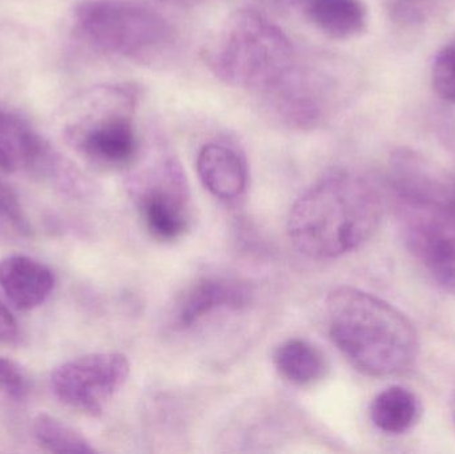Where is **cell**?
<instances>
[{"instance_id":"1","label":"cell","mask_w":455,"mask_h":454,"mask_svg":"<svg viewBox=\"0 0 455 454\" xmlns=\"http://www.w3.org/2000/svg\"><path fill=\"white\" fill-rule=\"evenodd\" d=\"M381 218V196L371 181L349 171H333L294 203L289 236L307 258L328 260L368 242Z\"/></svg>"},{"instance_id":"2","label":"cell","mask_w":455,"mask_h":454,"mask_svg":"<svg viewBox=\"0 0 455 454\" xmlns=\"http://www.w3.org/2000/svg\"><path fill=\"white\" fill-rule=\"evenodd\" d=\"M326 311L331 341L365 375H401L416 362V328L387 301L355 288L339 287L329 293Z\"/></svg>"},{"instance_id":"3","label":"cell","mask_w":455,"mask_h":454,"mask_svg":"<svg viewBox=\"0 0 455 454\" xmlns=\"http://www.w3.org/2000/svg\"><path fill=\"white\" fill-rule=\"evenodd\" d=\"M140 90L131 83L91 88L66 112L64 136L85 160L107 168H131L141 154L136 128Z\"/></svg>"},{"instance_id":"4","label":"cell","mask_w":455,"mask_h":454,"mask_svg":"<svg viewBox=\"0 0 455 454\" xmlns=\"http://www.w3.org/2000/svg\"><path fill=\"white\" fill-rule=\"evenodd\" d=\"M205 63L221 82L261 95L297 58L288 35L251 8L235 11L205 48Z\"/></svg>"},{"instance_id":"5","label":"cell","mask_w":455,"mask_h":454,"mask_svg":"<svg viewBox=\"0 0 455 454\" xmlns=\"http://www.w3.org/2000/svg\"><path fill=\"white\" fill-rule=\"evenodd\" d=\"M75 24L93 50L139 63L162 60L178 43L172 23L135 0H85L76 8Z\"/></svg>"},{"instance_id":"6","label":"cell","mask_w":455,"mask_h":454,"mask_svg":"<svg viewBox=\"0 0 455 454\" xmlns=\"http://www.w3.org/2000/svg\"><path fill=\"white\" fill-rule=\"evenodd\" d=\"M397 215L409 252L443 290L455 295V210L448 184L398 188Z\"/></svg>"},{"instance_id":"7","label":"cell","mask_w":455,"mask_h":454,"mask_svg":"<svg viewBox=\"0 0 455 454\" xmlns=\"http://www.w3.org/2000/svg\"><path fill=\"white\" fill-rule=\"evenodd\" d=\"M347 95L344 71L325 56L301 58L262 92L273 119L293 131H315L336 115Z\"/></svg>"},{"instance_id":"8","label":"cell","mask_w":455,"mask_h":454,"mask_svg":"<svg viewBox=\"0 0 455 454\" xmlns=\"http://www.w3.org/2000/svg\"><path fill=\"white\" fill-rule=\"evenodd\" d=\"M130 191L144 226L159 242H176L191 223V195L180 162L172 154L160 155L146 170L133 176Z\"/></svg>"},{"instance_id":"9","label":"cell","mask_w":455,"mask_h":454,"mask_svg":"<svg viewBox=\"0 0 455 454\" xmlns=\"http://www.w3.org/2000/svg\"><path fill=\"white\" fill-rule=\"evenodd\" d=\"M128 378L127 357L104 352L64 362L53 370L51 384L61 402L87 415L99 416Z\"/></svg>"},{"instance_id":"10","label":"cell","mask_w":455,"mask_h":454,"mask_svg":"<svg viewBox=\"0 0 455 454\" xmlns=\"http://www.w3.org/2000/svg\"><path fill=\"white\" fill-rule=\"evenodd\" d=\"M69 163L61 159L50 144L24 117L0 104V170H24L60 183Z\"/></svg>"},{"instance_id":"11","label":"cell","mask_w":455,"mask_h":454,"mask_svg":"<svg viewBox=\"0 0 455 454\" xmlns=\"http://www.w3.org/2000/svg\"><path fill=\"white\" fill-rule=\"evenodd\" d=\"M253 296V287L243 280L204 277L179 299L173 312L175 324L186 330L218 309L245 308Z\"/></svg>"},{"instance_id":"12","label":"cell","mask_w":455,"mask_h":454,"mask_svg":"<svg viewBox=\"0 0 455 454\" xmlns=\"http://www.w3.org/2000/svg\"><path fill=\"white\" fill-rule=\"evenodd\" d=\"M52 271L28 256L13 255L0 261V288L23 311L42 306L53 290Z\"/></svg>"},{"instance_id":"13","label":"cell","mask_w":455,"mask_h":454,"mask_svg":"<svg viewBox=\"0 0 455 454\" xmlns=\"http://www.w3.org/2000/svg\"><path fill=\"white\" fill-rule=\"evenodd\" d=\"M196 168L205 188L218 199H237L248 186L245 162L227 144L215 141L205 144L197 155Z\"/></svg>"},{"instance_id":"14","label":"cell","mask_w":455,"mask_h":454,"mask_svg":"<svg viewBox=\"0 0 455 454\" xmlns=\"http://www.w3.org/2000/svg\"><path fill=\"white\" fill-rule=\"evenodd\" d=\"M299 11L333 39H352L368 26V11L361 0H305Z\"/></svg>"},{"instance_id":"15","label":"cell","mask_w":455,"mask_h":454,"mask_svg":"<svg viewBox=\"0 0 455 454\" xmlns=\"http://www.w3.org/2000/svg\"><path fill=\"white\" fill-rule=\"evenodd\" d=\"M273 362L285 380L299 386H313L328 372L323 352L301 339L281 344L273 354Z\"/></svg>"},{"instance_id":"16","label":"cell","mask_w":455,"mask_h":454,"mask_svg":"<svg viewBox=\"0 0 455 454\" xmlns=\"http://www.w3.org/2000/svg\"><path fill=\"white\" fill-rule=\"evenodd\" d=\"M421 415V404L416 394L403 386H390L377 394L371 405L374 426L387 434L411 431Z\"/></svg>"},{"instance_id":"17","label":"cell","mask_w":455,"mask_h":454,"mask_svg":"<svg viewBox=\"0 0 455 454\" xmlns=\"http://www.w3.org/2000/svg\"><path fill=\"white\" fill-rule=\"evenodd\" d=\"M34 436L43 450L52 453H93L84 436L53 416L40 413L34 420Z\"/></svg>"},{"instance_id":"18","label":"cell","mask_w":455,"mask_h":454,"mask_svg":"<svg viewBox=\"0 0 455 454\" xmlns=\"http://www.w3.org/2000/svg\"><path fill=\"white\" fill-rule=\"evenodd\" d=\"M432 83L435 93L455 107V44L443 48L432 66Z\"/></svg>"},{"instance_id":"19","label":"cell","mask_w":455,"mask_h":454,"mask_svg":"<svg viewBox=\"0 0 455 454\" xmlns=\"http://www.w3.org/2000/svg\"><path fill=\"white\" fill-rule=\"evenodd\" d=\"M0 392L16 402H20L28 394L26 373L16 362L4 357H0Z\"/></svg>"},{"instance_id":"20","label":"cell","mask_w":455,"mask_h":454,"mask_svg":"<svg viewBox=\"0 0 455 454\" xmlns=\"http://www.w3.org/2000/svg\"><path fill=\"white\" fill-rule=\"evenodd\" d=\"M0 219L11 223L19 232H29L28 221L24 216L23 208L10 187L0 181Z\"/></svg>"},{"instance_id":"21","label":"cell","mask_w":455,"mask_h":454,"mask_svg":"<svg viewBox=\"0 0 455 454\" xmlns=\"http://www.w3.org/2000/svg\"><path fill=\"white\" fill-rule=\"evenodd\" d=\"M18 336V324L11 312L0 301V340L12 341Z\"/></svg>"},{"instance_id":"22","label":"cell","mask_w":455,"mask_h":454,"mask_svg":"<svg viewBox=\"0 0 455 454\" xmlns=\"http://www.w3.org/2000/svg\"><path fill=\"white\" fill-rule=\"evenodd\" d=\"M265 5L278 11L301 10L305 0H261Z\"/></svg>"},{"instance_id":"23","label":"cell","mask_w":455,"mask_h":454,"mask_svg":"<svg viewBox=\"0 0 455 454\" xmlns=\"http://www.w3.org/2000/svg\"><path fill=\"white\" fill-rule=\"evenodd\" d=\"M162 2L168 3V4L181 5V7H187V5L197 4V3L203 2V0H162Z\"/></svg>"},{"instance_id":"24","label":"cell","mask_w":455,"mask_h":454,"mask_svg":"<svg viewBox=\"0 0 455 454\" xmlns=\"http://www.w3.org/2000/svg\"><path fill=\"white\" fill-rule=\"evenodd\" d=\"M446 196H448L449 203L453 205L455 210V180L448 184V192H446Z\"/></svg>"},{"instance_id":"25","label":"cell","mask_w":455,"mask_h":454,"mask_svg":"<svg viewBox=\"0 0 455 454\" xmlns=\"http://www.w3.org/2000/svg\"><path fill=\"white\" fill-rule=\"evenodd\" d=\"M451 420H453V424L455 426V391H454L453 396H451Z\"/></svg>"}]
</instances>
